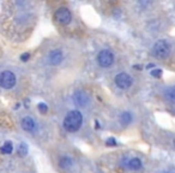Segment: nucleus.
I'll return each instance as SVG.
<instances>
[{"mask_svg":"<svg viewBox=\"0 0 175 173\" xmlns=\"http://www.w3.org/2000/svg\"><path fill=\"white\" fill-rule=\"evenodd\" d=\"M82 124H83V115L77 110L70 111L66 114L65 119H64V128L69 132H76V131H78V130L80 129Z\"/></svg>","mask_w":175,"mask_h":173,"instance_id":"f257e3e1","label":"nucleus"},{"mask_svg":"<svg viewBox=\"0 0 175 173\" xmlns=\"http://www.w3.org/2000/svg\"><path fill=\"white\" fill-rule=\"evenodd\" d=\"M170 53V46L166 40H158L152 47V56L157 59H164Z\"/></svg>","mask_w":175,"mask_h":173,"instance_id":"f03ea898","label":"nucleus"},{"mask_svg":"<svg viewBox=\"0 0 175 173\" xmlns=\"http://www.w3.org/2000/svg\"><path fill=\"white\" fill-rule=\"evenodd\" d=\"M16 75L11 71H4L0 73V87L4 89H11L16 84Z\"/></svg>","mask_w":175,"mask_h":173,"instance_id":"7ed1b4c3","label":"nucleus"},{"mask_svg":"<svg viewBox=\"0 0 175 173\" xmlns=\"http://www.w3.org/2000/svg\"><path fill=\"white\" fill-rule=\"evenodd\" d=\"M97 61L102 67H109L114 63V54L109 49H102L97 56Z\"/></svg>","mask_w":175,"mask_h":173,"instance_id":"20e7f679","label":"nucleus"},{"mask_svg":"<svg viewBox=\"0 0 175 173\" xmlns=\"http://www.w3.org/2000/svg\"><path fill=\"white\" fill-rule=\"evenodd\" d=\"M115 84L120 89H128L132 86V77L126 72H121L115 76Z\"/></svg>","mask_w":175,"mask_h":173,"instance_id":"39448f33","label":"nucleus"},{"mask_svg":"<svg viewBox=\"0 0 175 173\" xmlns=\"http://www.w3.org/2000/svg\"><path fill=\"white\" fill-rule=\"evenodd\" d=\"M55 19L58 21L60 24H64V25H67L71 23V19H72V14L71 12L65 9V7H61L59 9L58 11L55 12Z\"/></svg>","mask_w":175,"mask_h":173,"instance_id":"423d86ee","label":"nucleus"},{"mask_svg":"<svg viewBox=\"0 0 175 173\" xmlns=\"http://www.w3.org/2000/svg\"><path fill=\"white\" fill-rule=\"evenodd\" d=\"M72 100L76 106L87 107L88 103H89V96H88V94L85 91H83V90H77V91L73 94Z\"/></svg>","mask_w":175,"mask_h":173,"instance_id":"0eeeda50","label":"nucleus"},{"mask_svg":"<svg viewBox=\"0 0 175 173\" xmlns=\"http://www.w3.org/2000/svg\"><path fill=\"white\" fill-rule=\"evenodd\" d=\"M48 60H49V63H50L52 65L57 66V65H59V64L64 60V54H62V52H61L60 49H54V51H52V52L49 53Z\"/></svg>","mask_w":175,"mask_h":173,"instance_id":"6e6552de","label":"nucleus"},{"mask_svg":"<svg viewBox=\"0 0 175 173\" xmlns=\"http://www.w3.org/2000/svg\"><path fill=\"white\" fill-rule=\"evenodd\" d=\"M22 128H23V130H25L28 132H32L36 129V123H35V120L32 118L25 117V118L22 119Z\"/></svg>","mask_w":175,"mask_h":173,"instance_id":"1a4fd4ad","label":"nucleus"},{"mask_svg":"<svg viewBox=\"0 0 175 173\" xmlns=\"http://www.w3.org/2000/svg\"><path fill=\"white\" fill-rule=\"evenodd\" d=\"M128 168L132 170V171H138L142 168V161L139 160L138 158H133L128 161Z\"/></svg>","mask_w":175,"mask_h":173,"instance_id":"9d476101","label":"nucleus"},{"mask_svg":"<svg viewBox=\"0 0 175 173\" xmlns=\"http://www.w3.org/2000/svg\"><path fill=\"white\" fill-rule=\"evenodd\" d=\"M132 114L130 112H124L122 114L120 115V123L124 125V126H126V125H130L132 123Z\"/></svg>","mask_w":175,"mask_h":173,"instance_id":"9b49d317","label":"nucleus"},{"mask_svg":"<svg viewBox=\"0 0 175 173\" xmlns=\"http://www.w3.org/2000/svg\"><path fill=\"white\" fill-rule=\"evenodd\" d=\"M12 150H13V145H12V142H5L4 145L0 148V152H1V154H5V155H9V154H11L12 153Z\"/></svg>","mask_w":175,"mask_h":173,"instance_id":"f8f14e48","label":"nucleus"},{"mask_svg":"<svg viewBox=\"0 0 175 173\" xmlns=\"http://www.w3.org/2000/svg\"><path fill=\"white\" fill-rule=\"evenodd\" d=\"M59 163H60V166H61L62 168H69V167L71 166V163H72V160L70 158H67V156H64V158L60 159Z\"/></svg>","mask_w":175,"mask_h":173,"instance_id":"ddd939ff","label":"nucleus"},{"mask_svg":"<svg viewBox=\"0 0 175 173\" xmlns=\"http://www.w3.org/2000/svg\"><path fill=\"white\" fill-rule=\"evenodd\" d=\"M18 154L20 156H25L28 154V145L25 143H20L18 145Z\"/></svg>","mask_w":175,"mask_h":173,"instance_id":"4468645a","label":"nucleus"},{"mask_svg":"<svg viewBox=\"0 0 175 173\" xmlns=\"http://www.w3.org/2000/svg\"><path fill=\"white\" fill-rule=\"evenodd\" d=\"M166 96L172 101H175V87L173 88H169L167 91H166Z\"/></svg>","mask_w":175,"mask_h":173,"instance_id":"2eb2a0df","label":"nucleus"},{"mask_svg":"<svg viewBox=\"0 0 175 173\" xmlns=\"http://www.w3.org/2000/svg\"><path fill=\"white\" fill-rule=\"evenodd\" d=\"M39 111L41 112V113H47V111H48V107H47V105L46 103H39Z\"/></svg>","mask_w":175,"mask_h":173,"instance_id":"dca6fc26","label":"nucleus"},{"mask_svg":"<svg viewBox=\"0 0 175 173\" xmlns=\"http://www.w3.org/2000/svg\"><path fill=\"white\" fill-rule=\"evenodd\" d=\"M106 144L109 145V147H114V145H117V140L113 138V137H109V138L106 141Z\"/></svg>","mask_w":175,"mask_h":173,"instance_id":"f3484780","label":"nucleus"},{"mask_svg":"<svg viewBox=\"0 0 175 173\" xmlns=\"http://www.w3.org/2000/svg\"><path fill=\"white\" fill-rule=\"evenodd\" d=\"M151 75H152L154 77H156V78H161V77H162V70H158V69H155L154 71L151 72Z\"/></svg>","mask_w":175,"mask_h":173,"instance_id":"a211bd4d","label":"nucleus"},{"mask_svg":"<svg viewBox=\"0 0 175 173\" xmlns=\"http://www.w3.org/2000/svg\"><path fill=\"white\" fill-rule=\"evenodd\" d=\"M29 58H30V53L27 52V53H23V54L20 56V60H22V61H28Z\"/></svg>","mask_w":175,"mask_h":173,"instance_id":"6ab92c4d","label":"nucleus"},{"mask_svg":"<svg viewBox=\"0 0 175 173\" xmlns=\"http://www.w3.org/2000/svg\"><path fill=\"white\" fill-rule=\"evenodd\" d=\"M139 4H140V6L143 9H145V7H147V5L150 4V0H139Z\"/></svg>","mask_w":175,"mask_h":173,"instance_id":"aec40b11","label":"nucleus"},{"mask_svg":"<svg viewBox=\"0 0 175 173\" xmlns=\"http://www.w3.org/2000/svg\"><path fill=\"white\" fill-rule=\"evenodd\" d=\"M152 67H155V65H154V64H149L146 69H152Z\"/></svg>","mask_w":175,"mask_h":173,"instance_id":"412c9836","label":"nucleus"},{"mask_svg":"<svg viewBox=\"0 0 175 173\" xmlns=\"http://www.w3.org/2000/svg\"><path fill=\"white\" fill-rule=\"evenodd\" d=\"M95 124H96V129H99V128H100V124H99V121H96Z\"/></svg>","mask_w":175,"mask_h":173,"instance_id":"4be33fe9","label":"nucleus"},{"mask_svg":"<svg viewBox=\"0 0 175 173\" xmlns=\"http://www.w3.org/2000/svg\"><path fill=\"white\" fill-rule=\"evenodd\" d=\"M173 144H174V147H175V138L173 140Z\"/></svg>","mask_w":175,"mask_h":173,"instance_id":"5701e85b","label":"nucleus"},{"mask_svg":"<svg viewBox=\"0 0 175 173\" xmlns=\"http://www.w3.org/2000/svg\"><path fill=\"white\" fill-rule=\"evenodd\" d=\"M172 173H175V171H173V172H172Z\"/></svg>","mask_w":175,"mask_h":173,"instance_id":"b1692460","label":"nucleus"}]
</instances>
